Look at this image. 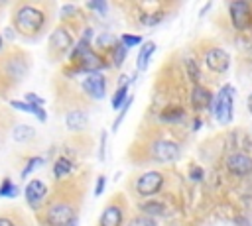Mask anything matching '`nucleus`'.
Instances as JSON below:
<instances>
[{"instance_id": "5701e85b", "label": "nucleus", "mask_w": 252, "mask_h": 226, "mask_svg": "<svg viewBox=\"0 0 252 226\" xmlns=\"http://www.w3.org/2000/svg\"><path fill=\"white\" fill-rule=\"evenodd\" d=\"M183 116H185L183 108H167L161 112V120L165 122H177V120H183Z\"/></svg>"}, {"instance_id": "0eeeda50", "label": "nucleus", "mask_w": 252, "mask_h": 226, "mask_svg": "<svg viewBox=\"0 0 252 226\" xmlns=\"http://www.w3.org/2000/svg\"><path fill=\"white\" fill-rule=\"evenodd\" d=\"M228 10H230V22L236 29L248 28V24H250V6H248V2L234 0V2H230Z\"/></svg>"}, {"instance_id": "dca6fc26", "label": "nucleus", "mask_w": 252, "mask_h": 226, "mask_svg": "<svg viewBox=\"0 0 252 226\" xmlns=\"http://www.w3.org/2000/svg\"><path fill=\"white\" fill-rule=\"evenodd\" d=\"M79 61H81V71H87L89 75H91V73H94V71H98L100 67H104V61H102V59H100L93 49H89V51H87Z\"/></svg>"}, {"instance_id": "393cba45", "label": "nucleus", "mask_w": 252, "mask_h": 226, "mask_svg": "<svg viewBox=\"0 0 252 226\" xmlns=\"http://www.w3.org/2000/svg\"><path fill=\"white\" fill-rule=\"evenodd\" d=\"M116 43H118V39L114 35H110V33H102V35L96 37V45L98 47H114Z\"/></svg>"}, {"instance_id": "bb28decb", "label": "nucleus", "mask_w": 252, "mask_h": 226, "mask_svg": "<svg viewBox=\"0 0 252 226\" xmlns=\"http://www.w3.org/2000/svg\"><path fill=\"white\" fill-rule=\"evenodd\" d=\"M41 163H43V159H41V157H32V159L28 161V165L22 169L20 177H22V179H24V177H28V175H30V173H32V171H33L37 165H41Z\"/></svg>"}, {"instance_id": "7c9ffc66", "label": "nucleus", "mask_w": 252, "mask_h": 226, "mask_svg": "<svg viewBox=\"0 0 252 226\" xmlns=\"http://www.w3.org/2000/svg\"><path fill=\"white\" fill-rule=\"evenodd\" d=\"M130 104H132V96H128V100H126V104L120 108V114L116 116V120H114V124H112V128L114 130H118V126H120V122H122V118L126 116V112H128V108H130Z\"/></svg>"}, {"instance_id": "aec40b11", "label": "nucleus", "mask_w": 252, "mask_h": 226, "mask_svg": "<svg viewBox=\"0 0 252 226\" xmlns=\"http://www.w3.org/2000/svg\"><path fill=\"white\" fill-rule=\"evenodd\" d=\"M156 51V43L154 41H150V43H146L142 49H140V55H138V69L140 71H144L146 67H148V61H150V57H152V53Z\"/></svg>"}, {"instance_id": "4468645a", "label": "nucleus", "mask_w": 252, "mask_h": 226, "mask_svg": "<svg viewBox=\"0 0 252 226\" xmlns=\"http://www.w3.org/2000/svg\"><path fill=\"white\" fill-rule=\"evenodd\" d=\"M191 104L195 110H203L207 106H213V94L201 86V85H195L193 86V92H191Z\"/></svg>"}, {"instance_id": "c756f323", "label": "nucleus", "mask_w": 252, "mask_h": 226, "mask_svg": "<svg viewBox=\"0 0 252 226\" xmlns=\"http://www.w3.org/2000/svg\"><path fill=\"white\" fill-rule=\"evenodd\" d=\"M185 65H187V73H189V79H191L193 83H197V85H199V67H197V63H195L193 59H189Z\"/></svg>"}, {"instance_id": "cd10ccee", "label": "nucleus", "mask_w": 252, "mask_h": 226, "mask_svg": "<svg viewBox=\"0 0 252 226\" xmlns=\"http://www.w3.org/2000/svg\"><path fill=\"white\" fill-rule=\"evenodd\" d=\"M120 43L128 49V47H134V45H140L142 43V37L140 35H128V33H124L122 37H120Z\"/></svg>"}, {"instance_id": "412c9836", "label": "nucleus", "mask_w": 252, "mask_h": 226, "mask_svg": "<svg viewBox=\"0 0 252 226\" xmlns=\"http://www.w3.org/2000/svg\"><path fill=\"white\" fill-rule=\"evenodd\" d=\"M128 88H130V85L128 83H124V85H120V88H116V92H114V96H112V108L114 110H118V108H122L124 104H126V94H128Z\"/></svg>"}, {"instance_id": "4c0bfd02", "label": "nucleus", "mask_w": 252, "mask_h": 226, "mask_svg": "<svg viewBox=\"0 0 252 226\" xmlns=\"http://www.w3.org/2000/svg\"><path fill=\"white\" fill-rule=\"evenodd\" d=\"M73 12H75V6H65V8H63V12H61V16H63V18H67V14H73Z\"/></svg>"}, {"instance_id": "f257e3e1", "label": "nucleus", "mask_w": 252, "mask_h": 226, "mask_svg": "<svg viewBox=\"0 0 252 226\" xmlns=\"http://www.w3.org/2000/svg\"><path fill=\"white\" fill-rule=\"evenodd\" d=\"M12 22H14V28L20 35L35 39L37 35H41V31L47 26V14L41 6L18 4L14 10V16H12Z\"/></svg>"}, {"instance_id": "2eb2a0df", "label": "nucleus", "mask_w": 252, "mask_h": 226, "mask_svg": "<svg viewBox=\"0 0 252 226\" xmlns=\"http://www.w3.org/2000/svg\"><path fill=\"white\" fill-rule=\"evenodd\" d=\"M65 124L71 132H81L87 128L89 124V116L85 110H69L67 116H65Z\"/></svg>"}, {"instance_id": "e433bc0d", "label": "nucleus", "mask_w": 252, "mask_h": 226, "mask_svg": "<svg viewBox=\"0 0 252 226\" xmlns=\"http://www.w3.org/2000/svg\"><path fill=\"white\" fill-rule=\"evenodd\" d=\"M0 226H16V222L10 216H0Z\"/></svg>"}, {"instance_id": "473e14b6", "label": "nucleus", "mask_w": 252, "mask_h": 226, "mask_svg": "<svg viewBox=\"0 0 252 226\" xmlns=\"http://www.w3.org/2000/svg\"><path fill=\"white\" fill-rule=\"evenodd\" d=\"M26 100H28L30 104H33V106H43V98H39V96L33 94V92H28V94H26Z\"/></svg>"}, {"instance_id": "58836bf2", "label": "nucleus", "mask_w": 252, "mask_h": 226, "mask_svg": "<svg viewBox=\"0 0 252 226\" xmlns=\"http://www.w3.org/2000/svg\"><path fill=\"white\" fill-rule=\"evenodd\" d=\"M246 106H248V110H250V114H252V92H250L248 98H246Z\"/></svg>"}, {"instance_id": "f3484780", "label": "nucleus", "mask_w": 252, "mask_h": 226, "mask_svg": "<svg viewBox=\"0 0 252 226\" xmlns=\"http://www.w3.org/2000/svg\"><path fill=\"white\" fill-rule=\"evenodd\" d=\"M10 104H12L14 108H18V110H24V112L33 114L39 122H45V120H47V114H45V110H43L41 106H33V104H30V102H20V100H12Z\"/></svg>"}, {"instance_id": "39448f33", "label": "nucleus", "mask_w": 252, "mask_h": 226, "mask_svg": "<svg viewBox=\"0 0 252 226\" xmlns=\"http://www.w3.org/2000/svg\"><path fill=\"white\" fill-rule=\"evenodd\" d=\"M161 185H163V175H161L159 171H148V173H144V175L138 179L136 191H138L142 197H152V195L159 193Z\"/></svg>"}, {"instance_id": "ddd939ff", "label": "nucleus", "mask_w": 252, "mask_h": 226, "mask_svg": "<svg viewBox=\"0 0 252 226\" xmlns=\"http://www.w3.org/2000/svg\"><path fill=\"white\" fill-rule=\"evenodd\" d=\"M4 63H6V71H8V75L12 79L18 81V79H22L26 75L28 65H24V55L22 53H12L10 57L4 59Z\"/></svg>"}, {"instance_id": "9b49d317", "label": "nucleus", "mask_w": 252, "mask_h": 226, "mask_svg": "<svg viewBox=\"0 0 252 226\" xmlns=\"http://www.w3.org/2000/svg\"><path fill=\"white\" fill-rule=\"evenodd\" d=\"M24 195H26V200H28V204L30 206H39L41 204V200L45 198V195H47V189H45V183L43 181H39V179H33V181H30L28 185H26V189H24Z\"/></svg>"}, {"instance_id": "2f4dec72", "label": "nucleus", "mask_w": 252, "mask_h": 226, "mask_svg": "<svg viewBox=\"0 0 252 226\" xmlns=\"http://www.w3.org/2000/svg\"><path fill=\"white\" fill-rule=\"evenodd\" d=\"M146 16H150V18H142V22L146 24V26H154V24H158V22H161V14H146Z\"/></svg>"}, {"instance_id": "b1692460", "label": "nucleus", "mask_w": 252, "mask_h": 226, "mask_svg": "<svg viewBox=\"0 0 252 226\" xmlns=\"http://www.w3.org/2000/svg\"><path fill=\"white\" fill-rule=\"evenodd\" d=\"M18 195V187H14V183L10 179H4L2 187H0V197H16Z\"/></svg>"}, {"instance_id": "f704fd0d", "label": "nucleus", "mask_w": 252, "mask_h": 226, "mask_svg": "<svg viewBox=\"0 0 252 226\" xmlns=\"http://www.w3.org/2000/svg\"><path fill=\"white\" fill-rule=\"evenodd\" d=\"M104 183H106V179H104V177H98V181H96V189H94V195H100V193H102Z\"/></svg>"}, {"instance_id": "c9c22d12", "label": "nucleus", "mask_w": 252, "mask_h": 226, "mask_svg": "<svg viewBox=\"0 0 252 226\" xmlns=\"http://www.w3.org/2000/svg\"><path fill=\"white\" fill-rule=\"evenodd\" d=\"M89 8H94V10L104 12V10H106V4H104V2H89Z\"/></svg>"}, {"instance_id": "c85d7f7f", "label": "nucleus", "mask_w": 252, "mask_h": 226, "mask_svg": "<svg viewBox=\"0 0 252 226\" xmlns=\"http://www.w3.org/2000/svg\"><path fill=\"white\" fill-rule=\"evenodd\" d=\"M128 226H158V224L152 220V216H136L128 222Z\"/></svg>"}, {"instance_id": "a211bd4d", "label": "nucleus", "mask_w": 252, "mask_h": 226, "mask_svg": "<svg viewBox=\"0 0 252 226\" xmlns=\"http://www.w3.org/2000/svg\"><path fill=\"white\" fill-rule=\"evenodd\" d=\"M12 136H14V140L18 143H28V141H32L35 138V130L30 124H18L14 128V134Z\"/></svg>"}, {"instance_id": "423d86ee", "label": "nucleus", "mask_w": 252, "mask_h": 226, "mask_svg": "<svg viewBox=\"0 0 252 226\" xmlns=\"http://www.w3.org/2000/svg\"><path fill=\"white\" fill-rule=\"evenodd\" d=\"M205 65H207L213 73H224V71H228V67H230V57H228V53H226L224 49L213 47V49H209L207 55H205Z\"/></svg>"}, {"instance_id": "6ab92c4d", "label": "nucleus", "mask_w": 252, "mask_h": 226, "mask_svg": "<svg viewBox=\"0 0 252 226\" xmlns=\"http://www.w3.org/2000/svg\"><path fill=\"white\" fill-rule=\"evenodd\" d=\"M140 210L146 212V216H161L165 214V206L158 200H146L140 204Z\"/></svg>"}, {"instance_id": "72a5a7b5", "label": "nucleus", "mask_w": 252, "mask_h": 226, "mask_svg": "<svg viewBox=\"0 0 252 226\" xmlns=\"http://www.w3.org/2000/svg\"><path fill=\"white\" fill-rule=\"evenodd\" d=\"M104 145H106V134L102 132V138H100V149H98V159H104Z\"/></svg>"}, {"instance_id": "7ed1b4c3", "label": "nucleus", "mask_w": 252, "mask_h": 226, "mask_svg": "<svg viewBox=\"0 0 252 226\" xmlns=\"http://www.w3.org/2000/svg\"><path fill=\"white\" fill-rule=\"evenodd\" d=\"M232 94H234V88L230 85H224L213 100V106H211L213 110L211 112L215 114V118L220 124H228L232 120Z\"/></svg>"}, {"instance_id": "a878e982", "label": "nucleus", "mask_w": 252, "mask_h": 226, "mask_svg": "<svg viewBox=\"0 0 252 226\" xmlns=\"http://www.w3.org/2000/svg\"><path fill=\"white\" fill-rule=\"evenodd\" d=\"M124 57H126V47H124L122 43H116V45L112 47V59H114V65H122Z\"/></svg>"}, {"instance_id": "1a4fd4ad", "label": "nucleus", "mask_w": 252, "mask_h": 226, "mask_svg": "<svg viewBox=\"0 0 252 226\" xmlns=\"http://www.w3.org/2000/svg\"><path fill=\"white\" fill-rule=\"evenodd\" d=\"M226 169L234 175H250L252 173V157L246 153H230L226 157Z\"/></svg>"}, {"instance_id": "f03ea898", "label": "nucleus", "mask_w": 252, "mask_h": 226, "mask_svg": "<svg viewBox=\"0 0 252 226\" xmlns=\"http://www.w3.org/2000/svg\"><path fill=\"white\" fill-rule=\"evenodd\" d=\"M41 220L45 226H73L77 220V204L67 197H53L45 202Z\"/></svg>"}, {"instance_id": "4be33fe9", "label": "nucleus", "mask_w": 252, "mask_h": 226, "mask_svg": "<svg viewBox=\"0 0 252 226\" xmlns=\"http://www.w3.org/2000/svg\"><path fill=\"white\" fill-rule=\"evenodd\" d=\"M53 173H55V177H63V175L71 173V161L67 157H59L53 165Z\"/></svg>"}, {"instance_id": "f8f14e48", "label": "nucleus", "mask_w": 252, "mask_h": 226, "mask_svg": "<svg viewBox=\"0 0 252 226\" xmlns=\"http://www.w3.org/2000/svg\"><path fill=\"white\" fill-rule=\"evenodd\" d=\"M124 222V210L120 204H108L98 220V226H122Z\"/></svg>"}, {"instance_id": "6e6552de", "label": "nucleus", "mask_w": 252, "mask_h": 226, "mask_svg": "<svg viewBox=\"0 0 252 226\" xmlns=\"http://www.w3.org/2000/svg\"><path fill=\"white\" fill-rule=\"evenodd\" d=\"M71 45H73V35L65 28H57L49 37V49L55 51V57H61L63 53H67Z\"/></svg>"}, {"instance_id": "20e7f679", "label": "nucleus", "mask_w": 252, "mask_h": 226, "mask_svg": "<svg viewBox=\"0 0 252 226\" xmlns=\"http://www.w3.org/2000/svg\"><path fill=\"white\" fill-rule=\"evenodd\" d=\"M181 149L175 141L171 140H158L154 141L152 145V155L156 161H161V163H169V161H175L179 157Z\"/></svg>"}, {"instance_id": "ea45409f", "label": "nucleus", "mask_w": 252, "mask_h": 226, "mask_svg": "<svg viewBox=\"0 0 252 226\" xmlns=\"http://www.w3.org/2000/svg\"><path fill=\"white\" fill-rule=\"evenodd\" d=\"M2 47H4V41H2V35H0V51H2Z\"/></svg>"}, {"instance_id": "9d476101", "label": "nucleus", "mask_w": 252, "mask_h": 226, "mask_svg": "<svg viewBox=\"0 0 252 226\" xmlns=\"http://www.w3.org/2000/svg\"><path fill=\"white\" fill-rule=\"evenodd\" d=\"M83 88L89 96L93 98H104V92H106V81L102 75L98 73H91L83 79Z\"/></svg>"}]
</instances>
